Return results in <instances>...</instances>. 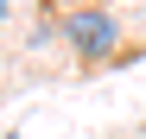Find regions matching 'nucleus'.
I'll use <instances>...</instances> for the list:
<instances>
[{"mask_svg": "<svg viewBox=\"0 0 146 139\" xmlns=\"http://www.w3.org/2000/svg\"><path fill=\"white\" fill-rule=\"evenodd\" d=\"M57 32L83 63H121V51H127V32H121V19L108 7H70L57 19Z\"/></svg>", "mask_w": 146, "mask_h": 139, "instance_id": "nucleus-1", "label": "nucleus"}, {"mask_svg": "<svg viewBox=\"0 0 146 139\" xmlns=\"http://www.w3.org/2000/svg\"><path fill=\"white\" fill-rule=\"evenodd\" d=\"M0 19H7V0H0Z\"/></svg>", "mask_w": 146, "mask_h": 139, "instance_id": "nucleus-2", "label": "nucleus"}]
</instances>
